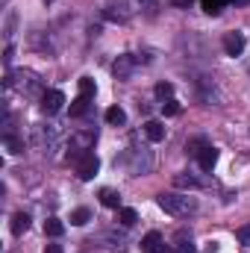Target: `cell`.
<instances>
[{
	"instance_id": "cell-1",
	"label": "cell",
	"mask_w": 250,
	"mask_h": 253,
	"mask_svg": "<svg viewBox=\"0 0 250 253\" xmlns=\"http://www.w3.org/2000/svg\"><path fill=\"white\" fill-rule=\"evenodd\" d=\"M156 203H159V209H165L168 215H186L188 209H191L188 197H183V194H159Z\"/></svg>"
},
{
	"instance_id": "cell-2",
	"label": "cell",
	"mask_w": 250,
	"mask_h": 253,
	"mask_svg": "<svg viewBox=\"0 0 250 253\" xmlns=\"http://www.w3.org/2000/svg\"><path fill=\"white\" fill-rule=\"evenodd\" d=\"M97 168H100V159L88 150L80 162H77V174H80V180H94V174H97Z\"/></svg>"
},
{
	"instance_id": "cell-3",
	"label": "cell",
	"mask_w": 250,
	"mask_h": 253,
	"mask_svg": "<svg viewBox=\"0 0 250 253\" xmlns=\"http://www.w3.org/2000/svg\"><path fill=\"white\" fill-rule=\"evenodd\" d=\"M62 106H65V94H62V91H56V88H53V91H47V94H44V100H42V112H44V115H56Z\"/></svg>"
},
{
	"instance_id": "cell-4",
	"label": "cell",
	"mask_w": 250,
	"mask_h": 253,
	"mask_svg": "<svg viewBox=\"0 0 250 253\" xmlns=\"http://www.w3.org/2000/svg\"><path fill=\"white\" fill-rule=\"evenodd\" d=\"M224 50H227V56H239L245 50V36L242 33H227L224 36Z\"/></svg>"
},
{
	"instance_id": "cell-5",
	"label": "cell",
	"mask_w": 250,
	"mask_h": 253,
	"mask_svg": "<svg viewBox=\"0 0 250 253\" xmlns=\"http://www.w3.org/2000/svg\"><path fill=\"white\" fill-rule=\"evenodd\" d=\"M141 253H165V242L159 233H147L141 239Z\"/></svg>"
},
{
	"instance_id": "cell-6",
	"label": "cell",
	"mask_w": 250,
	"mask_h": 253,
	"mask_svg": "<svg viewBox=\"0 0 250 253\" xmlns=\"http://www.w3.org/2000/svg\"><path fill=\"white\" fill-rule=\"evenodd\" d=\"M197 162H200V168H203V171H212V168H215V162H218V147L206 144V147L197 153Z\"/></svg>"
},
{
	"instance_id": "cell-7",
	"label": "cell",
	"mask_w": 250,
	"mask_h": 253,
	"mask_svg": "<svg viewBox=\"0 0 250 253\" xmlns=\"http://www.w3.org/2000/svg\"><path fill=\"white\" fill-rule=\"evenodd\" d=\"M132 65H135V59H132L129 53H124V56H118V62L112 65V71H115L118 80H126V77L132 74Z\"/></svg>"
},
{
	"instance_id": "cell-8",
	"label": "cell",
	"mask_w": 250,
	"mask_h": 253,
	"mask_svg": "<svg viewBox=\"0 0 250 253\" xmlns=\"http://www.w3.org/2000/svg\"><path fill=\"white\" fill-rule=\"evenodd\" d=\"M9 227H12V236H24L27 227H30V215H27V212H15Z\"/></svg>"
},
{
	"instance_id": "cell-9",
	"label": "cell",
	"mask_w": 250,
	"mask_h": 253,
	"mask_svg": "<svg viewBox=\"0 0 250 253\" xmlns=\"http://www.w3.org/2000/svg\"><path fill=\"white\" fill-rule=\"evenodd\" d=\"M144 135H147L150 141H162V138H165V124H162V121H147V124H144Z\"/></svg>"
},
{
	"instance_id": "cell-10",
	"label": "cell",
	"mask_w": 250,
	"mask_h": 253,
	"mask_svg": "<svg viewBox=\"0 0 250 253\" xmlns=\"http://www.w3.org/2000/svg\"><path fill=\"white\" fill-rule=\"evenodd\" d=\"M100 203H103L106 209H121V194L115 189H103L100 191Z\"/></svg>"
},
{
	"instance_id": "cell-11",
	"label": "cell",
	"mask_w": 250,
	"mask_h": 253,
	"mask_svg": "<svg viewBox=\"0 0 250 253\" xmlns=\"http://www.w3.org/2000/svg\"><path fill=\"white\" fill-rule=\"evenodd\" d=\"M106 124H112V126L126 124V112L121 106H109V109H106Z\"/></svg>"
},
{
	"instance_id": "cell-12",
	"label": "cell",
	"mask_w": 250,
	"mask_h": 253,
	"mask_svg": "<svg viewBox=\"0 0 250 253\" xmlns=\"http://www.w3.org/2000/svg\"><path fill=\"white\" fill-rule=\"evenodd\" d=\"M44 233H47L50 239H59V236L65 233V224L59 221V218H47V221H44Z\"/></svg>"
},
{
	"instance_id": "cell-13",
	"label": "cell",
	"mask_w": 250,
	"mask_h": 253,
	"mask_svg": "<svg viewBox=\"0 0 250 253\" xmlns=\"http://www.w3.org/2000/svg\"><path fill=\"white\" fill-rule=\"evenodd\" d=\"M88 221H91V212H88L85 206H80V209L71 212V224H74V227H83V224H88Z\"/></svg>"
},
{
	"instance_id": "cell-14",
	"label": "cell",
	"mask_w": 250,
	"mask_h": 253,
	"mask_svg": "<svg viewBox=\"0 0 250 253\" xmlns=\"http://www.w3.org/2000/svg\"><path fill=\"white\" fill-rule=\"evenodd\" d=\"M227 3H230V0H200V6H203L206 15H221V9H224Z\"/></svg>"
},
{
	"instance_id": "cell-15",
	"label": "cell",
	"mask_w": 250,
	"mask_h": 253,
	"mask_svg": "<svg viewBox=\"0 0 250 253\" xmlns=\"http://www.w3.org/2000/svg\"><path fill=\"white\" fill-rule=\"evenodd\" d=\"M88 100H91V97H83V94H80V97H74V100H71V115H74V118H77V115H85Z\"/></svg>"
},
{
	"instance_id": "cell-16",
	"label": "cell",
	"mask_w": 250,
	"mask_h": 253,
	"mask_svg": "<svg viewBox=\"0 0 250 253\" xmlns=\"http://www.w3.org/2000/svg\"><path fill=\"white\" fill-rule=\"evenodd\" d=\"M118 221H121L124 227H132V224L138 221V215H135V209H129V206H121V209H118Z\"/></svg>"
},
{
	"instance_id": "cell-17",
	"label": "cell",
	"mask_w": 250,
	"mask_h": 253,
	"mask_svg": "<svg viewBox=\"0 0 250 253\" xmlns=\"http://www.w3.org/2000/svg\"><path fill=\"white\" fill-rule=\"evenodd\" d=\"M162 112H165L168 118H174V115H180V112H183V106H180V100H174V97H171V100H165V103H162Z\"/></svg>"
},
{
	"instance_id": "cell-18",
	"label": "cell",
	"mask_w": 250,
	"mask_h": 253,
	"mask_svg": "<svg viewBox=\"0 0 250 253\" xmlns=\"http://www.w3.org/2000/svg\"><path fill=\"white\" fill-rule=\"evenodd\" d=\"M80 94L83 97H94V80L91 77H83L80 80Z\"/></svg>"
},
{
	"instance_id": "cell-19",
	"label": "cell",
	"mask_w": 250,
	"mask_h": 253,
	"mask_svg": "<svg viewBox=\"0 0 250 253\" xmlns=\"http://www.w3.org/2000/svg\"><path fill=\"white\" fill-rule=\"evenodd\" d=\"M156 97H162V100H171V94H174V85L171 83H156Z\"/></svg>"
},
{
	"instance_id": "cell-20",
	"label": "cell",
	"mask_w": 250,
	"mask_h": 253,
	"mask_svg": "<svg viewBox=\"0 0 250 253\" xmlns=\"http://www.w3.org/2000/svg\"><path fill=\"white\" fill-rule=\"evenodd\" d=\"M174 186H180V189H197L200 183H197L194 177H183V174H177V177H174Z\"/></svg>"
},
{
	"instance_id": "cell-21",
	"label": "cell",
	"mask_w": 250,
	"mask_h": 253,
	"mask_svg": "<svg viewBox=\"0 0 250 253\" xmlns=\"http://www.w3.org/2000/svg\"><path fill=\"white\" fill-rule=\"evenodd\" d=\"M6 147H9L12 153H24V144H21L18 138H12V135H6Z\"/></svg>"
},
{
	"instance_id": "cell-22",
	"label": "cell",
	"mask_w": 250,
	"mask_h": 253,
	"mask_svg": "<svg viewBox=\"0 0 250 253\" xmlns=\"http://www.w3.org/2000/svg\"><path fill=\"white\" fill-rule=\"evenodd\" d=\"M203 147H206V141H203V138H194V141L188 144V150H191V153H200Z\"/></svg>"
},
{
	"instance_id": "cell-23",
	"label": "cell",
	"mask_w": 250,
	"mask_h": 253,
	"mask_svg": "<svg viewBox=\"0 0 250 253\" xmlns=\"http://www.w3.org/2000/svg\"><path fill=\"white\" fill-rule=\"evenodd\" d=\"M239 242L250 245V227H242V230H239Z\"/></svg>"
},
{
	"instance_id": "cell-24",
	"label": "cell",
	"mask_w": 250,
	"mask_h": 253,
	"mask_svg": "<svg viewBox=\"0 0 250 253\" xmlns=\"http://www.w3.org/2000/svg\"><path fill=\"white\" fill-rule=\"evenodd\" d=\"M44 253H62V245H47Z\"/></svg>"
},
{
	"instance_id": "cell-25",
	"label": "cell",
	"mask_w": 250,
	"mask_h": 253,
	"mask_svg": "<svg viewBox=\"0 0 250 253\" xmlns=\"http://www.w3.org/2000/svg\"><path fill=\"white\" fill-rule=\"evenodd\" d=\"M180 253H194V245H183V248H180Z\"/></svg>"
},
{
	"instance_id": "cell-26",
	"label": "cell",
	"mask_w": 250,
	"mask_h": 253,
	"mask_svg": "<svg viewBox=\"0 0 250 253\" xmlns=\"http://www.w3.org/2000/svg\"><path fill=\"white\" fill-rule=\"evenodd\" d=\"M191 0H174V6H188Z\"/></svg>"
},
{
	"instance_id": "cell-27",
	"label": "cell",
	"mask_w": 250,
	"mask_h": 253,
	"mask_svg": "<svg viewBox=\"0 0 250 253\" xmlns=\"http://www.w3.org/2000/svg\"><path fill=\"white\" fill-rule=\"evenodd\" d=\"M230 3H250V0H230Z\"/></svg>"
}]
</instances>
